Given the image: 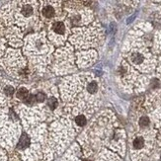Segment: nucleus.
<instances>
[{"instance_id":"8","label":"nucleus","mask_w":161,"mask_h":161,"mask_svg":"<svg viewBox=\"0 0 161 161\" xmlns=\"http://www.w3.org/2000/svg\"><path fill=\"white\" fill-rule=\"evenodd\" d=\"M48 105L52 110H55V108H57V106H58L57 99L55 98V97H53V96H50V98L48 99Z\"/></svg>"},{"instance_id":"10","label":"nucleus","mask_w":161,"mask_h":161,"mask_svg":"<svg viewBox=\"0 0 161 161\" xmlns=\"http://www.w3.org/2000/svg\"><path fill=\"white\" fill-rule=\"evenodd\" d=\"M75 123L79 126H84L86 124V118H85V116H83V115H79V116H77L75 118Z\"/></svg>"},{"instance_id":"4","label":"nucleus","mask_w":161,"mask_h":161,"mask_svg":"<svg viewBox=\"0 0 161 161\" xmlns=\"http://www.w3.org/2000/svg\"><path fill=\"white\" fill-rule=\"evenodd\" d=\"M61 13V3L59 0H41V16L46 22H53Z\"/></svg>"},{"instance_id":"1","label":"nucleus","mask_w":161,"mask_h":161,"mask_svg":"<svg viewBox=\"0 0 161 161\" xmlns=\"http://www.w3.org/2000/svg\"><path fill=\"white\" fill-rule=\"evenodd\" d=\"M14 22L21 28H27L31 21L38 19L36 0H17Z\"/></svg>"},{"instance_id":"2","label":"nucleus","mask_w":161,"mask_h":161,"mask_svg":"<svg viewBox=\"0 0 161 161\" xmlns=\"http://www.w3.org/2000/svg\"><path fill=\"white\" fill-rule=\"evenodd\" d=\"M53 50V47L46 39L44 34L32 35L26 41L25 52L32 59L37 57H48Z\"/></svg>"},{"instance_id":"9","label":"nucleus","mask_w":161,"mask_h":161,"mask_svg":"<svg viewBox=\"0 0 161 161\" xmlns=\"http://www.w3.org/2000/svg\"><path fill=\"white\" fill-rule=\"evenodd\" d=\"M143 145H144V140H143L142 138H136L133 140V147L135 149H140V148L143 147Z\"/></svg>"},{"instance_id":"6","label":"nucleus","mask_w":161,"mask_h":161,"mask_svg":"<svg viewBox=\"0 0 161 161\" xmlns=\"http://www.w3.org/2000/svg\"><path fill=\"white\" fill-rule=\"evenodd\" d=\"M16 95H17V98L24 102L27 98H28L29 95H30V92H29V90L25 88V87H20V88L17 90Z\"/></svg>"},{"instance_id":"12","label":"nucleus","mask_w":161,"mask_h":161,"mask_svg":"<svg viewBox=\"0 0 161 161\" xmlns=\"http://www.w3.org/2000/svg\"><path fill=\"white\" fill-rule=\"evenodd\" d=\"M84 161H88V160H84Z\"/></svg>"},{"instance_id":"11","label":"nucleus","mask_w":161,"mask_h":161,"mask_svg":"<svg viewBox=\"0 0 161 161\" xmlns=\"http://www.w3.org/2000/svg\"><path fill=\"white\" fill-rule=\"evenodd\" d=\"M148 124H149V119L147 117H142L140 120V125L141 126H147Z\"/></svg>"},{"instance_id":"3","label":"nucleus","mask_w":161,"mask_h":161,"mask_svg":"<svg viewBox=\"0 0 161 161\" xmlns=\"http://www.w3.org/2000/svg\"><path fill=\"white\" fill-rule=\"evenodd\" d=\"M68 21L66 20H57L50 23L48 28V38L57 46L62 45L65 42L68 35Z\"/></svg>"},{"instance_id":"7","label":"nucleus","mask_w":161,"mask_h":161,"mask_svg":"<svg viewBox=\"0 0 161 161\" xmlns=\"http://www.w3.org/2000/svg\"><path fill=\"white\" fill-rule=\"evenodd\" d=\"M143 59H144V57L140 53H133L131 55V60L135 64H141L143 62Z\"/></svg>"},{"instance_id":"13","label":"nucleus","mask_w":161,"mask_h":161,"mask_svg":"<svg viewBox=\"0 0 161 161\" xmlns=\"http://www.w3.org/2000/svg\"><path fill=\"white\" fill-rule=\"evenodd\" d=\"M160 158H161V157H160Z\"/></svg>"},{"instance_id":"5","label":"nucleus","mask_w":161,"mask_h":161,"mask_svg":"<svg viewBox=\"0 0 161 161\" xmlns=\"http://www.w3.org/2000/svg\"><path fill=\"white\" fill-rule=\"evenodd\" d=\"M29 145H30V138H29L27 133H24V135H21L17 147H18L19 150H24L27 149L29 147Z\"/></svg>"}]
</instances>
